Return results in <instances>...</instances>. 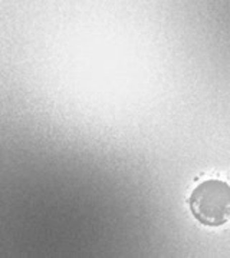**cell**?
Listing matches in <instances>:
<instances>
[{"instance_id": "obj_1", "label": "cell", "mask_w": 230, "mask_h": 258, "mask_svg": "<svg viewBox=\"0 0 230 258\" xmlns=\"http://www.w3.org/2000/svg\"><path fill=\"white\" fill-rule=\"evenodd\" d=\"M189 205L200 224L220 227L230 220V185L219 179H207L194 188Z\"/></svg>"}]
</instances>
